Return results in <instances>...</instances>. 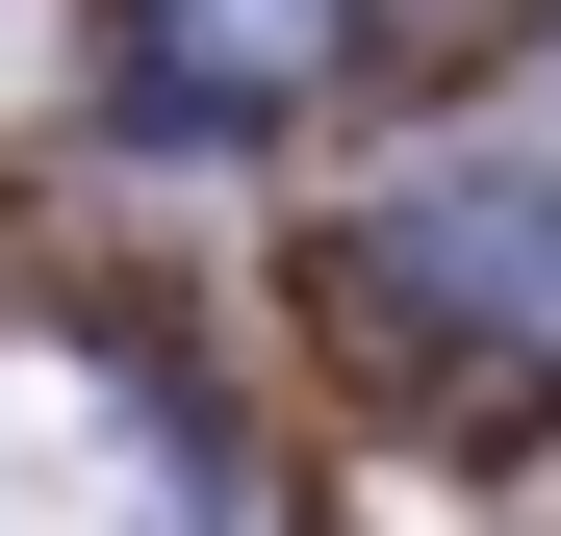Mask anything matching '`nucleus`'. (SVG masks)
<instances>
[{
    "label": "nucleus",
    "mask_w": 561,
    "mask_h": 536,
    "mask_svg": "<svg viewBox=\"0 0 561 536\" xmlns=\"http://www.w3.org/2000/svg\"><path fill=\"white\" fill-rule=\"evenodd\" d=\"M332 26H357V0H128V77H153L179 128H280L332 77Z\"/></svg>",
    "instance_id": "obj_3"
},
{
    "label": "nucleus",
    "mask_w": 561,
    "mask_h": 536,
    "mask_svg": "<svg viewBox=\"0 0 561 536\" xmlns=\"http://www.w3.org/2000/svg\"><path fill=\"white\" fill-rule=\"evenodd\" d=\"M0 536H205V460L153 434V384H128V357L0 332Z\"/></svg>",
    "instance_id": "obj_2"
},
{
    "label": "nucleus",
    "mask_w": 561,
    "mask_h": 536,
    "mask_svg": "<svg viewBox=\"0 0 561 536\" xmlns=\"http://www.w3.org/2000/svg\"><path fill=\"white\" fill-rule=\"evenodd\" d=\"M332 332L434 409H561V179H409L332 230Z\"/></svg>",
    "instance_id": "obj_1"
}]
</instances>
